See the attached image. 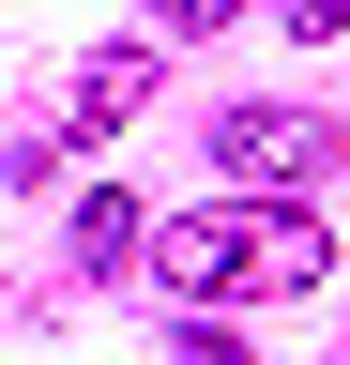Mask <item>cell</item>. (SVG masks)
<instances>
[{
  "label": "cell",
  "instance_id": "6da1fadb",
  "mask_svg": "<svg viewBox=\"0 0 350 365\" xmlns=\"http://www.w3.org/2000/svg\"><path fill=\"white\" fill-rule=\"evenodd\" d=\"M153 289L168 304H304V289H335V228L304 213V198H198V213H168L153 228Z\"/></svg>",
  "mask_w": 350,
  "mask_h": 365
},
{
  "label": "cell",
  "instance_id": "7a4b0ae2",
  "mask_svg": "<svg viewBox=\"0 0 350 365\" xmlns=\"http://www.w3.org/2000/svg\"><path fill=\"white\" fill-rule=\"evenodd\" d=\"M213 168L229 182H335V122L320 107H229L213 122Z\"/></svg>",
  "mask_w": 350,
  "mask_h": 365
},
{
  "label": "cell",
  "instance_id": "3957f363",
  "mask_svg": "<svg viewBox=\"0 0 350 365\" xmlns=\"http://www.w3.org/2000/svg\"><path fill=\"white\" fill-rule=\"evenodd\" d=\"M153 107V46H92V61H76V137H122Z\"/></svg>",
  "mask_w": 350,
  "mask_h": 365
},
{
  "label": "cell",
  "instance_id": "277c9868",
  "mask_svg": "<svg viewBox=\"0 0 350 365\" xmlns=\"http://www.w3.org/2000/svg\"><path fill=\"white\" fill-rule=\"evenodd\" d=\"M107 259H153V228H138V198H122V182H92V198H76V274H107Z\"/></svg>",
  "mask_w": 350,
  "mask_h": 365
},
{
  "label": "cell",
  "instance_id": "5b68a950",
  "mask_svg": "<svg viewBox=\"0 0 350 365\" xmlns=\"http://www.w3.org/2000/svg\"><path fill=\"white\" fill-rule=\"evenodd\" d=\"M153 365H244V335H229V319H168V350Z\"/></svg>",
  "mask_w": 350,
  "mask_h": 365
},
{
  "label": "cell",
  "instance_id": "8992f818",
  "mask_svg": "<svg viewBox=\"0 0 350 365\" xmlns=\"http://www.w3.org/2000/svg\"><path fill=\"white\" fill-rule=\"evenodd\" d=\"M244 0H153V31H229Z\"/></svg>",
  "mask_w": 350,
  "mask_h": 365
}]
</instances>
